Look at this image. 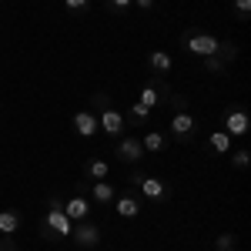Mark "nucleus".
<instances>
[{
  "instance_id": "12",
  "label": "nucleus",
  "mask_w": 251,
  "mask_h": 251,
  "mask_svg": "<svg viewBox=\"0 0 251 251\" xmlns=\"http://www.w3.org/2000/svg\"><path fill=\"white\" fill-rule=\"evenodd\" d=\"M204 151H208V154H228V151H231V134H228V131H221V127L211 131L208 141H204Z\"/></svg>"
},
{
  "instance_id": "26",
  "label": "nucleus",
  "mask_w": 251,
  "mask_h": 251,
  "mask_svg": "<svg viewBox=\"0 0 251 251\" xmlns=\"http://www.w3.org/2000/svg\"><path fill=\"white\" fill-rule=\"evenodd\" d=\"M234 17H238V20H248L251 17V0H234Z\"/></svg>"
},
{
  "instance_id": "22",
  "label": "nucleus",
  "mask_w": 251,
  "mask_h": 251,
  "mask_svg": "<svg viewBox=\"0 0 251 251\" xmlns=\"http://www.w3.org/2000/svg\"><path fill=\"white\" fill-rule=\"evenodd\" d=\"M131 7H134V0H104V10H107L111 17H124Z\"/></svg>"
},
{
  "instance_id": "6",
  "label": "nucleus",
  "mask_w": 251,
  "mask_h": 251,
  "mask_svg": "<svg viewBox=\"0 0 251 251\" xmlns=\"http://www.w3.org/2000/svg\"><path fill=\"white\" fill-rule=\"evenodd\" d=\"M114 154L121 164H141V157H144V148H141V137L134 134H121L114 144Z\"/></svg>"
},
{
  "instance_id": "13",
  "label": "nucleus",
  "mask_w": 251,
  "mask_h": 251,
  "mask_svg": "<svg viewBox=\"0 0 251 251\" xmlns=\"http://www.w3.org/2000/svg\"><path fill=\"white\" fill-rule=\"evenodd\" d=\"M114 211L121 214V218H137L141 214V198H134V194H117L114 198Z\"/></svg>"
},
{
  "instance_id": "10",
  "label": "nucleus",
  "mask_w": 251,
  "mask_h": 251,
  "mask_svg": "<svg viewBox=\"0 0 251 251\" xmlns=\"http://www.w3.org/2000/svg\"><path fill=\"white\" fill-rule=\"evenodd\" d=\"M148 67H151V74H157V77H168L174 71V57L168 50H151L148 54Z\"/></svg>"
},
{
  "instance_id": "17",
  "label": "nucleus",
  "mask_w": 251,
  "mask_h": 251,
  "mask_svg": "<svg viewBox=\"0 0 251 251\" xmlns=\"http://www.w3.org/2000/svg\"><path fill=\"white\" fill-rule=\"evenodd\" d=\"M20 225H24V218H20V211H0V234H17Z\"/></svg>"
},
{
  "instance_id": "2",
  "label": "nucleus",
  "mask_w": 251,
  "mask_h": 251,
  "mask_svg": "<svg viewBox=\"0 0 251 251\" xmlns=\"http://www.w3.org/2000/svg\"><path fill=\"white\" fill-rule=\"evenodd\" d=\"M181 47L194 54V57H211L214 50H218V37L214 34H204V30H184V37H181Z\"/></svg>"
},
{
  "instance_id": "11",
  "label": "nucleus",
  "mask_w": 251,
  "mask_h": 251,
  "mask_svg": "<svg viewBox=\"0 0 251 251\" xmlns=\"http://www.w3.org/2000/svg\"><path fill=\"white\" fill-rule=\"evenodd\" d=\"M71 124H74V131H77L80 137H94L100 127H97V114H91V111H77V114L71 117Z\"/></svg>"
},
{
  "instance_id": "15",
  "label": "nucleus",
  "mask_w": 251,
  "mask_h": 251,
  "mask_svg": "<svg viewBox=\"0 0 251 251\" xmlns=\"http://www.w3.org/2000/svg\"><path fill=\"white\" fill-rule=\"evenodd\" d=\"M114 198H117V188L111 181H91V201H97V204H114Z\"/></svg>"
},
{
  "instance_id": "24",
  "label": "nucleus",
  "mask_w": 251,
  "mask_h": 251,
  "mask_svg": "<svg viewBox=\"0 0 251 251\" xmlns=\"http://www.w3.org/2000/svg\"><path fill=\"white\" fill-rule=\"evenodd\" d=\"M231 164L238 168V171H245V168L251 164V151H245V148H241V151H231Z\"/></svg>"
},
{
  "instance_id": "18",
  "label": "nucleus",
  "mask_w": 251,
  "mask_h": 251,
  "mask_svg": "<svg viewBox=\"0 0 251 251\" xmlns=\"http://www.w3.org/2000/svg\"><path fill=\"white\" fill-rule=\"evenodd\" d=\"M214 57H218L221 64H225V67H228V64L238 57V44H234V40H218V50H214Z\"/></svg>"
},
{
  "instance_id": "8",
  "label": "nucleus",
  "mask_w": 251,
  "mask_h": 251,
  "mask_svg": "<svg viewBox=\"0 0 251 251\" xmlns=\"http://www.w3.org/2000/svg\"><path fill=\"white\" fill-rule=\"evenodd\" d=\"M137 191H141L144 201H168V181H161L154 174H144L137 181Z\"/></svg>"
},
{
  "instance_id": "4",
  "label": "nucleus",
  "mask_w": 251,
  "mask_h": 251,
  "mask_svg": "<svg viewBox=\"0 0 251 251\" xmlns=\"http://www.w3.org/2000/svg\"><path fill=\"white\" fill-rule=\"evenodd\" d=\"M71 241L80 245V248H97V245H100V225L91 221V218L74 221V228H71Z\"/></svg>"
},
{
  "instance_id": "3",
  "label": "nucleus",
  "mask_w": 251,
  "mask_h": 251,
  "mask_svg": "<svg viewBox=\"0 0 251 251\" xmlns=\"http://www.w3.org/2000/svg\"><path fill=\"white\" fill-rule=\"evenodd\" d=\"M171 137L177 141V144H191L194 137H198V117L191 114V111H177V114H171Z\"/></svg>"
},
{
  "instance_id": "28",
  "label": "nucleus",
  "mask_w": 251,
  "mask_h": 251,
  "mask_svg": "<svg viewBox=\"0 0 251 251\" xmlns=\"http://www.w3.org/2000/svg\"><path fill=\"white\" fill-rule=\"evenodd\" d=\"M0 251H20L17 248V234H0Z\"/></svg>"
},
{
  "instance_id": "19",
  "label": "nucleus",
  "mask_w": 251,
  "mask_h": 251,
  "mask_svg": "<svg viewBox=\"0 0 251 251\" xmlns=\"http://www.w3.org/2000/svg\"><path fill=\"white\" fill-rule=\"evenodd\" d=\"M127 117H131V124H134V127H144V124H148V117H151V111H148L141 100H134V104L127 107Z\"/></svg>"
},
{
  "instance_id": "16",
  "label": "nucleus",
  "mask_w": 251,
  "mask_h": 251,
  "mask_svg": "<svg viewBox=\"0 0 251 251\" xmlns=\"http://www.w3.org/2000/svg\"><path fill=\"white\" fill-rule=\"evenodd\" d=\"M107 174H111V164H107L104 157H91V161L84 164V177H87V181H104Z\"/></svg>"
},
{
  "instance_id": "14",
  "label": "nucleus",
  "mask_w": 251,
  "mask_h": 251,
  "mask_svg": "<svg viewBox=\"0 0 251 251\" xmlns=\"http://www.w3.org/2000/svg\"><path fill=\"white\" fill-rule=\"evenodd\" d=\"M141 148H144V154H161V151L168 148V134L157 131V127H151L148 134L141 137Z\"/></svg>"
},
{
  "instance_id": "1",
  "label": "nucleus",
  "mask_w": 251,
  "mask_h": 251,
  "mask_svg": "<svg viewBox=\"0 0 251 251\" xmlns=\"http://www.w3.org/2000/svg\"><path fill=\"white\" fill-rule=\"evenodd\" d=\"M71 228H74V221L64 214V201L60 198H47V211L40 218V238H47V241H64V238H71Z\"/></svg>"
},
{
  "instance_id": "30",
  "label": "nucleus",
  "mask_w": 251,
  "mask_h": 251,
  "mask_svg": "<svg viewBox=\"0 0 251 251\" xmlns=\"http://www.w3.org/2000/svg\"><path fill=\"white\" fill-rule=\"evenodd\" d=\"M134 7H137V10H144V14H148V10L154 7V0H134Z\"/></svg>"
},
{
  "instance_id": "29",
  "label": "nucleus",
  "mask_w": 251,
  "mask_h": 251,
  "mask_svg": "<svg viewBox=\"0 0 251 251\" xmlns=\"http://www.w3.org/2000/svg\"><path fill=\"white\" fill-rule=\"evenodd\" d=\"M141 177H144V171H131V174H127V184L137 188V181H141Z\"/></svg>"
},
{
  "instance_id": "27",
  "label": "nucleus",
  "mask_w": 251,
  "mask_h": 251,
  "mask_svg": "<svg viewBox=\"0 0 251 251\" xmlns=\"http://www.w3.org/2000/svg\"><path fill=\"white\" fill-rule=\"evenodd\" d=\"M201 60H204V71H208V74H225V64L214 57V54L211 57H201Z\"/></svg>"
},
{
  "instance_id": "25",
  "label": "nucleus",
  "mask_w": 251,
  "mask_h": 251,
  "mask_svg": "<svg viewBox=\"0 0 251 251\" xmlns=\"http://www.w3.org/2000/svg\"><path fill=\"white\" fill-rule=\"evenodd\" d=\"M64 7H67V14H87L91 0H64Z\"/></svg>"
},
{
  "instance_id": "20",
  "label": "nucleus",
  "mask_w": 251,
  "mask_h": 251,
  "mask_svg": "<svg viewBox=\"0 0 251 251\" xmlns=\"http://www.w3.org/2000/svg\"><path fill=\"white\" fill-rule=\"evenodd\" d=\"M137 100H141L148 111H154L157 104H161V97H157V87H154V84H144V87H141V94H137Z\"/></svg>"
},
{
  "instance_id": "7",
  "label": "nucleus",
  "mask_w": 251,
  "mask_h": 251,
  "mask_svg": "<svg viewBox=\"0 0 251 251\" xmlns=\"http://www.w3.org/2000/svg\"><path fill=\"white\" fill-rule=\"evenodd\" d=\"M97 127H100V134H104V137L117 141V137L124 134L127 121H124V114H121L117 107H107V111H100V114H97Z\"/></svg>"
},
{
  "instance_id": "9",
  "label": "nucleus",
  "mask_w": 251,
  "mask_h": 251,
  "mask_svg": "<svg viewBox=\"0 0 251 251\" xmlns=\"http://www.w3.org/2000/svg\"><path fill=\"white\" fill-rule=\"evenodd\" d=\"M64 214H67L71 221H84V218H91V201H87L84 194H71V198L64 201Z\"/></svg>"
},
{
  "instance_id": "23",
  "label": "nucleus",
  "mask_w": 251,
  "mask_h": 251,
  "mask_svg": "<svg viewBox=\"0 0 251 251\" xmlns=\"http://www.w3.org/2000/svg\"><path fill=\"white\" fill-rule=\"evenodd\" d=\"M214 248H218V251H234V248H238V234H231V231L218 234V241H214Z\"/></svg>"
},
{
  "instance_id": "5",
  "label": "nucleus",
  "mask_w": 251,
  "mask_h": 251,
  "mask_svg": "<svg viewBox=\"0 0 251 251\" xmlns=\"http://www.w3.org/2000/svg\"><path fill=\"white\" fill-rule=\"evenodd\" d=\"M221 124H225L221 131H228L231 137H245L248 127H251V114L241 107V104H231V107L225 111V121H221Z\"/></svg>"
},
{
  "instance_id": "21",
  "label": "nucleus",
  "mask_w": 251,
  "mask_h": 251,
  "mask_svg": "<svg viewBox=\"0 0 251 251\" xmlns=\"http://www.w3.org/2000/svg\"><path fill=\"white\" fill-rule=\"evenodd\" d=\"M87 104H91V107H87L91 114H100V111H107V107H111V94H107V91H94Z\"/></svg>"
}]
</instances>
